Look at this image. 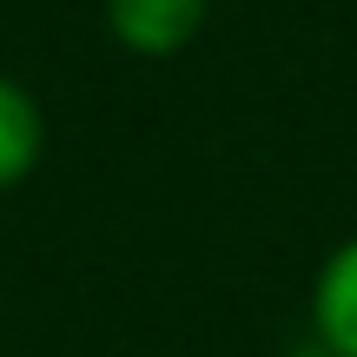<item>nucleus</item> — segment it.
Here are the masks:
<instances>
[{
    "label": "nucleus",
    "instance_id": "obj_1",
    "mask_svg": "<svg viewBox=\"0 0 357 357\" xmlns=\"http://www.w3.org/2000/svg\"><path fill=\"white\" fill-rule=\"evenodd\" d=\"M212 0H100V20L132 60H178L205 33Z\"/></svg>",
    "mask_w": 357,
    "mask_h": 357
},
{
    "label": "nucleus",
    "instance_id": "obj_2",
    "mask_svg": "<svg viewBox=\"0 0 357 357\" xmlns=\"http://www.w3.org/2000/svg\"><path fill=\"white\" fill-rule=\"evenodd\" d=\"M311 344L357 357V231L337 238L311 271Z\"/></svg>",
    "mask_w": 357,
    "mask_h": 357
},
{
    "label": "nucleus",
    "instance_id": "obj_3",
    "mask_svg": "<svg viewBox=\"0 0 357 357\" xmlns=\"http://www.w3.org/2000/svg\"><path fill=\"white\" fill-rule=\"evenodd\" d=\"M47 159V113H40L33 86L0 73V192L26 185Z\"/></svg>",
    "mask_w": 357,
    "mask_h": 357
},
{
    "label": "nucleus",
    "instance_id": "obj_4",
    "mask_svg": "<svg viewBox=\"0 0 357 357\" xmlns=\"http://www.w3.org/2000/svg\"><path fill=\"white\" fill-rule=\"evenodd\" d=\"M284 357H331L324 344H298V351H284Z\"/></svg>",
    "mask_w": 357,
    "mask_h": 357
}]
</instances>
